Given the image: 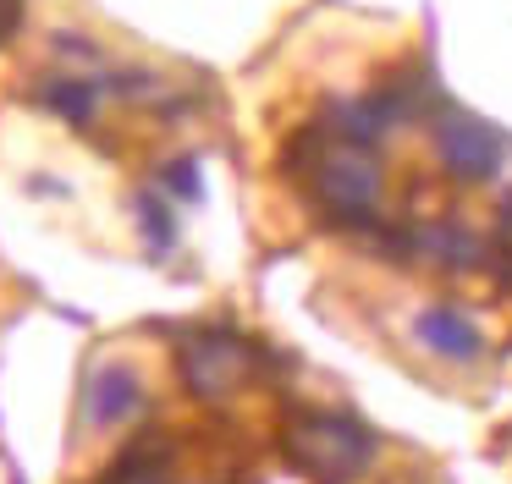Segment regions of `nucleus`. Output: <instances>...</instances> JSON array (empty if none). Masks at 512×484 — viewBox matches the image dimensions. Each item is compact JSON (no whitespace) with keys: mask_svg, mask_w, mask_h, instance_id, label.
Here are the masks:
<instances>
[{"mask_svg":"<svg viewBox=\"0 0 512 484\" xmlns=\"http://www.w3.org/2000/svg\"><path fill=\"white\" fill-rule=\"evenodd\" d=\"M281 451L309 484H353L375 462V435L347 413H303L281 435Z\"/></svg>","mask_w":512,"mask_h":484,"instance_id":"obj_1","label":"nucleus"},{"mask_svg":"<svg viewBox=\"0 0 512 484\" xmlns=\"http://www.w3.org/2000/svg\"><path fill=\"white\" fill-rule=\"evenodd\" d=\"M314 198L342 220H369L380 204V165L369 160L364 143H342V149L314 160Z\"/></svg>","mask_w":512,"mask_h":484,"instance_id":"obj_2","label":"nucleus"},{"mask_svg":"<svg viewBox=\"0 0 512 484\" xmlns=\"http://www.w3.org/2000/svg\"><path fill=\"white\" fill-rule=\"evenodd\" d=\"M177 363H182V380H188V391L199 402H221V396H232L254 374V352L237 336H221V330H193L182 341Z\"/></svg>","mask_w":512,"mask_h":484,"instance_id":"obj_3","label":"nucleus"},{"mask_svg":"<svg viewBox=\"0 0 512 484\" xmlns=\"http://www.w3.org/2000/svg\"><path fill=\"white\" fill-rule=\"evenodd\" d=\"M435 154H441L446 176L457 182H490L501 171V138L474 116H441L435 121Z\"/></svg>","mask_w":512,"mask_h":484,"instance_id":"obj_4","label":"nucleus"},{"mask_svg":"<svg viewBox=\"0 0 512 484\" xmlns=\"http://www.w3.org/2000/svg\"><path fill=\"white\" fill-rule=\"evenodd\" d=\"M138 407H144V380L127 363H100L89 374V385H83V424L89 429H116Z\"/></svg>","mask_w":512,"mask_h":484,"instance_id":"obj_5","label":"nucleus"},{"mask_svg":"<svg viewBox=\"0 0 512 484\" xmlns=\"http://www.w3.org/2000/svg\"><path fill=\"white\" fill-rule=\"evenodd\" d=\"M413 336H419V347H430L435 358H446V363H474L479 352H485L479 325L463 314V308H452V303L419 308V319H413Z\"/></svg>","mask_w":512,"mask_h":484,"instance_id":"obj_6","label":"nucleus"},{"mask_svg":"<svg viewBox=\"0 0 512 484\" xmlns=\"http://www.w3.org/2000/svg\"><path fill=\"white\" fill-rule=\"evenodd\" d=\"M39 99H45L50 110H61L67 121H89L94 116V83H83V77H56V83L39 88Z\"/></svg>","mask_w":512,"mask_h":484,"instance_id":"obj_7","label":"nucleus"},{"mask_svg":"<svg viewBox=\"0 0 512 484\" xmlns=\"http://www.w3.org/2000/svg\"><path fill=\"white\" fill-rule=\"evenodd\" d=\"M419 242L435 253V259L457 264V270H463V264H479V237H468V231H457V226H430Z\"/></svg>","mask_w":512,"mask_h":484,"instance_id":"obj_8","label":"nucleus"},{"mask_svg":"<svg viewBox=\"0 0 512 484\" xmlns=\"http://www.w3.org/2000/svg\"><path fill=\"white\" fill-rule=\"evenodd\" d=\"M138 226L149 231V242H155V248H166L171 237H177V220L166 215V204H160V198H138Z\"/></svg>","mask_w":512,"mask_h":484,"instance_id":"obj_9","label":"nucleus"},{"mask_svg":"<svg viewBox=\"0 0 512 484\" xmlns=\"http://www.w3.org/2000/svg\"><path fill=\"white\" fill-rule=\"evenodd\" d=\"M160 182H166L171 193H182V198H199L204 193V182L193 176V160H166V165H160Z\"/></svg>","mask_w":512,"mask_h":484,"instance_id":"obj_10","label":"nucleus"},{"mask_svg":"<svg viewBox=\"0 0 512 484\" xmlns=\"http://www.w3.org/2000/svg\"><path fill=\"white\" fill-rule=\"evenodd\" d=\"M17 22H23V0H0V44L17 33Z\"/></svg>","mask_w":512,"mask_h":484,"instance_id":"obj_11","label":"nucleus"},{"mask_svg":"<svg viewBox=\"0 0 512 484\" xmlns=\"http://www.w3.org/2000/svg\"><path fill=\"white\" fill-rule=\"evenodd\" d=\"M507 226H512V198H507Z\"/></svg>","mask_w":512,"mask_h":484,"instance_id":"obj_12","label":"nucleus"}]
</instances>
